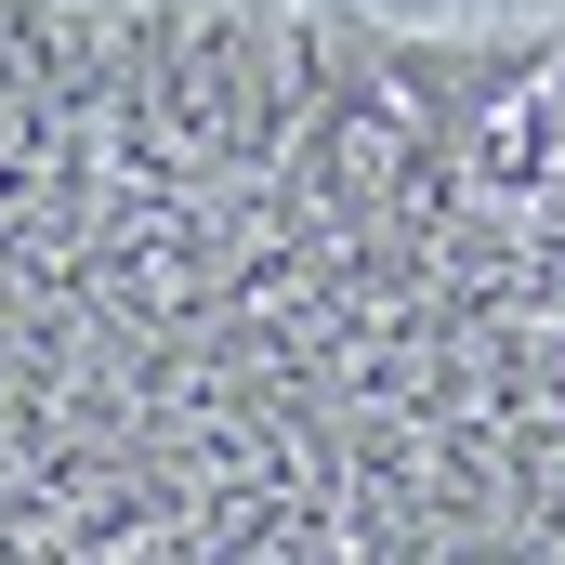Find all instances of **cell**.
I'll list each match as a JSON object with an SVG mask.
<instances>
[{
  "label": "cell",
  "mask_w": 565,
  "mask_h": 565,
  "mask_svg": "<svg viewBox=\"0 0 565 565\" xmlns=\"http://www.w3.org/2000/svg\"><path fill=\"white\" fill-rule=\"evenodd\" d=\"M198 119L224 184H277L289 158V0H198Z\"/></svg>",
  "instance_id": "6da1fadb"
}]
</instances>
